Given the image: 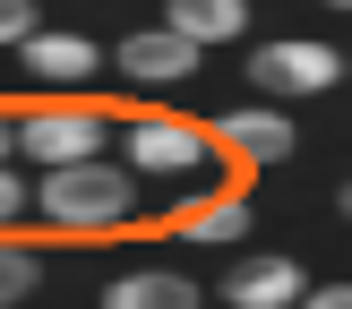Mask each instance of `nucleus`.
Here are the masks:
<instances>
[{"mask_svg":"<svg viewBox=\"0 0 352 309\" xmlns=\"http://www.w3.org/2000/svg\"><path fill=\"white\" fill-rule=\"evenodd\" d=\"M34 206L52 215V232L86 240V232H120V223L138 215V189L120 163H103V154H78V163H43V189H34Z\"/></svg>","mask_w":352,"mask_h":309,"instance_id":"obj_1","label":"nucleus"},{"mask_svg":"<svg viewBox=\"0 0 352 309\" xmlns=\"http://www.w3.org/2000/svg\"><path fill=\"white\" fill-rule=\"evenodd\" d=\"M103 129H112V112H95V103H43V112H17V146H26L34 163L103 154Z\"/></svg>","mask_w":352,"mask_h":309,"instance_id":"obj_2","label":"nucleus"},{"mask_svg":"<svg viewBox=\"0 0 352 309\" xmlns=\"http://www.w3.org/2000/svg\"><path fill=\"white\" fill-rule=\"evenodd\" d=\"M250 78L267 86L275 103L284 95H327V86L344 78V52H327V43H267V52H250Z\"/></svg>","mask_w":352,"mask_h":309,"instance_id":"obj_3","label":"nucleus"},{"mask_svg":"<svg viewBox=\"0 0 352 309\" xmlns=\"http://www.w3.org/2000/svg\"><path fill=\"white\" fill-rule=\"evenodd\" d=\"M17 52H26V69H34L43 86H69V95H78V86H95V69H103V52L86 43V34H69V26H34Z\"/></svg>","mask_w":352,"mask_h":309,"instance_id":"obj_4","label":"nucleus"},{"mask_svg":"<svg viewBox=\"0 0 352 309\" xmlns=\"http://www.w3.org/2000/svg\"><path fill=\"white\" fill-rule=\"evenodd\" d=\"M120 69H129V86H181L189 69H198V43L172 34V26H146V34L120 43Z\"/></svg>","mask_w":352,"mask_h":309,"instance_id":"obj_5","label":"nucleus"},{"mask_svg":"<svg viewBox=\"0 0 352 309\" xmlns=\"http://www.w3.org/2000/svg\"><path fill=\"white\" fill-rule=\"evenodd\" d=\"M206 163V129L189 120H129V172H189Z\"/></svg>","mask_w":352,"mask_h":309,"instance_id":"obj_6","label":"nucleus"},{"mask_svg":"<svg viewBox=\"0 0 352 309\" xmlns=\"http://www.w3.org/2000/svg\"><path fill=\"white\" fill-rule=\"evenodd\" d=\"M215 137L241 154V163H284V154H292V120H284V112H267V103H250V112H223V120H215Z\"/></svg>","mask_w":352,"mask_h":309,"instance_id":"obj_7","label":"nucleus"},{"mask_svg":"<svg viewBox=\"0 0 352 309\" xmlns=\"http://www.w3.org/2000/svg\"><path fill=\"white\" fill-rule=\"evenodd\" d=\"M301 266H292V258H250V266H232V284H223V301L232 309H292L301 301Z\"/></svg>","mask_w":352,"mask_h":309,"instance_id":"obj_8","label":"nucleus"},{"mask_svg":"<svg viewBox=\"0 0 352 309\" xmlns=\"http://www.w3.org/2000/svg\"><path fill=\"white\" fill-rule=\"evenodd\" d=\"M172 34H189V43H232L241 26H250V9H241V0H172V17H164Z\"/></svg>","mask_w":352,"mask_h":309,"instance_id":"obj_9","label":"nucleus"},{"mask_svg":"<svg viewBox=\"0 0 352 309\" xmlns=\"http://www.w3.org/2000/svg\"><path fill=\"white\" fill-rule=\"evenodd\" d=\"M189 301H198V284L172 275V266H138L112 284V309H189Z\"/></svg>","mask_w":352,"mask_h":309,"instance_id":"obj_10","label":"nucleus"},{"mask_svg":"<svg viewBox=\"0 0 352 309\" xmlns=\"http://www.w3.org/2000/svg\"><path fill=\"white\" fill-rule=\"evenodd\" d=\"M181 232L198 240V249H232V240L250 232V198H198L181 215Z\"/></svg>","mask_w":352,"mask_h":309,"instance_id":"obj_11","label":"nucleus"},{"mask_svg":"<svg viewBox=\"0 0 352 309\" xmlns=\"http://www.w3.org/2000/svg\"><path fill=\"white\" fill-rule=\"evenodd\" d=\"M34 284H43V249H34V240H9V232H0V309H9V301H26Z\"/></svg>","mask_w":352,"mask_h":309,"instance_id":"obj_12","label":"nucleus"},{"mask_svg":"<svg viewBox=\"0 0 352 309\" xmlns=\"http://www.w3.org/2000/svg\"><path fill=\"white\" fill-rule=\"evenodd\" d=\"M26 206H34V189L17 181L9 163H0V232H17V215H26Z\"/></svg>","mask_w":352,"mask_h":309,"instance_id":"obj_13","label":"nucleus"},{"mask_svg":"<svg viewBox=\"0 0 352 309\" xmlns=\"http://www.w3.org/2000/svg\"><path fill=\"white\" fill-rule=\"evenodd\" d=\"M26 34H34V9L26 0H0V52H17Z\"/></svg>","mask_w":352,"mask_h":309,"instance_id":"obj_14","label":"nucleus"},{"mask_svg":"<svg viewBox=\"0 0 352 309\" xmlns=\"http://www.w3.org/2000/svg\"><path fill=\"white\" fill-rule=\"evenodd\" d=\"M301 301H318V309H352V284H318V292H301Z\"/></svg>","mask_w":352,"mask_h":309,"instance_id":"obj_15","label":"nucleus"},{"mask_svg":"<svg viewBox=\"0 0 352 309\" xmlns=\"http://www.w3.org/2000/svg\"><path fill=\"white\" fill-rule=\"evenodd\" d=\"M9 146H17V112H0V163H9Z\"/></svg>","mask_w":352,"mask_h":309,"instance_id":"obj_16","label":"nucleus"},{"mask_svg":"<svg viewBox=\"0 0 352 309\" xmlns=\"http://www.w3.org/2000/svg\"><path fill=\"white\" fill-rule=\"evenodd\" d=\"M344 215H352V181H344Z\"/></svg>","mask_w":352,"mask_h":309,"instance_id":"obj_17","label":"nucleus"},{"mask_svg":"<svg viewBox=\"0 0 352 309\" xmlns=\"http://www.w3.org/2000/svg\"><path fill=\"white\" fill-rule=\"evenodd\" d=\"M327 9H352V0H327Z\"/></svg>","mask_w":352,"mask_h":309,"instance_id":"obj_18","label":"nucleus"}]
</instances>
